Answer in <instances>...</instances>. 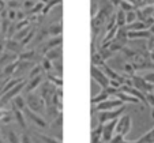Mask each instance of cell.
<instances>
[{
	"mask_svg": "<svg viewBox=\"0 0 154 143\" xmlns=\"http://www.w3.org/2000/svg\"><path fill=\"white\" fill-rule=\"evenodd\" d=\"M117 120H119V119H117ZM117 120H113V121H109V123H105V124H102L101 143H109L112 140V138L115 136V131H116Z\"/></svg>",
	"mask_w": 154,
	"mask_h": 143,
	"instance_id": "10",
	"label": "cell"
},
{
	"mask_svg": "<svg viewBox=\"0 0 154 143\" xmlns=\"http://www.w3.org/2000/svg\"><path fill=\"white\" fill-rule=\"evenodd\" d=\"M124 142H125V136H123L122 134H116L109 143H124Z\"/></svg>",
	"mask_w": 154,
	"mask_h": 143,
	"instance_id": "40",
	"label": "cell"
},
{
	"mask_svg": "<svg viewBox=\"0 0 154 143\" xmlns=\"http://www.w3.org/2000/svg\"><path fill=\"white\" fill-rule=\"evenodd\" d=\"M22 50H23V47L20 45V42L12 40V38H8V40H6V52L14 53V55L19 56L20 53H22Z\"/></svg>",
	"mask_w": 154,
	"mask_h": 143,
	"instance_id": "13",
	"label": "cell"
},
{
	"mask_svg": "<svg viewBox=\"0 0 154 143\" xmlns=\"http://www.w3.org/2000/svg\"><path fill=\"white\" fill-rule=\"evenodd\" d=\"M4 2H6V3H8V2H11V0H4Z\"/></svg>",
	"mask_w": 154,
	"mask_h": 143,
	"instance_id": "57",
	"label": "cell"
},
{
	"mask_svg": "<svg viewBox=\"0 0 154 143\" xmlns=\"http://www.w3.org/2000/svg\"><path fill=\"white\" fill-rule=\"evenodd\" d=\"M115 97H116L119 101H122L123 104H140L139 99H137L135 97L130 96V94L124 93V91H120V90L115 94Z\"/></svg>",
	"mask_w": 154,
	"mask_h": 143,
	"instance_id": "16",
	"label": "cell"
},
{
	"mask_svg": "<svg viewBox=\"0 0 154 143\" xmlns=\"http://www.w3.org/2000/svg\"><path fill=\"white\" fill-rule=\"evenodd\" d=\"M150 60H151V63L154 64V52H151V53H150Z\"/></svg>",
	"mask_w": 154,
	"mask_h": 143,
	"instance_id": "52",
	"label": "cell"
},
{
	"mask_svg": "<svg viewBox=\"0 0 154 143\" xmlns=\"http://www.w3.org/2000/svg\"><path fill=\"white\" fill-rule=\"evenodd\" d=\"M124 111H125V105H123L117 109H113V111L101 112V113H98L97 119H98V123L102 126L105 123H109V121H113V120L120 119V117L123 116V113H124Z\"/></svg>",
	"mask_w": 154,
	"mask_h": 143,
	"instance_id": "4",
	"label": "cell"
},
{
	"mask_svg": "<svg viewBox=\"0 0 154 143\" xmlns=\"http://www.w3.org/2000/svg\"><path fill=\"white\" fill-rule=\"evenodd\" d=\"M104 63H106V61L104 60V59L101 57V55H100L98 52L93 53L91 55V65H96V67H101Z\"/></svg>",
	"mask_w": 154,
	"mask_h": 143,
	"instance_id": "26",
	"label": "cell"
},
{
	"mask_svg": "<svg viewBox=\"0 0 154 143\" xmlns=\"http://www.w3.org/2000/svg\"><path fill=\"white\" fill-rule=\"evenodd\" d=\"M33 7H34V2L33 0H25V2H22V8L23 10H30L32 11Z\"/></svg>",
	"mask_w": 154,
	"mask_h": 143,
	"instance_id": "43",
	"label": "cell"
},
{
	"mask_svg": "<svg viewBox=\"0 0 154 143\" xmlns=\"http://www.w3.org/2000/svg\"><path fill=\"white\" fill-rule=\"evenodd\" d=\"M44 6H45V4H42V3H41V2H38L37 4H34V7H33V8H32V11H30V14H38V12H42Z\"/></svg>",
	"mask_w": 154,
	"mask_h": 143,
	"instance_id": "38",
	"label": "cell"
},
{
	"mask_svg": "<svg viewBox=\"0 0 154 143\" xmlns=\"http://www.w3.org/2000/svg\"><path fill=\"white\" fill-rule=\"evenodd\" d=\"M12 109H17V111H20L23 112L25 109H26V99H25V97L20 94V96L15 97L14 99H12Z\"/></svg>",
	"mask_w": 154,
	"mask_h": 143,
	"instance_id": "21",
	"label": "cell"
},
{
	"mask_svg": "<svg viewBox=\"0 0 154 143\" xmlns=\"http://www.w3.org/2000/svg\"><path fill=\"white\" fill-rule=\"evenodd\" d=\"M153 93H154V89H153Z\"/></svg>",
	"mask_w": 154,
	"mask_h": 143,
	"instance_id": "58",
	"label": "cell"
},
{
	"mask_svg": "<svg viewBox=\"0 0 154 143\" xmlns=\"http://www.w3.org/2000/svg\"><path fill=\"white\" fill-rule=\"evenodd\" d=\"M44 57L48 59V60H51V61L60 60V59H61V47L55 48V49H49V50H47Z\"/></svg>",
	"mask_w": 154,
	"mask_h": 143,
	"instance_id": "20",
	"label": "cell"
},
{
	"mask_svg": "<svg viewBox=\"0 0 154 143\" xmlns=\"http://www.w3.org/2000/svg\"><path fill=\"white\" fill-rule=\"evenodd\" d=\"M125 85L127 86H132V87H135L137 90L142 91L143 94H147V93H153V89L154 86L151 85V83H149L147 81H145V78L143 76H139V75H132L127 79H125Z\"/></svg>",
	"mask_w": 154,
	"mask_h": 143,
	"instance_id": "1",
	"label": "cell"
},
{
	"mask_svg": "<svg viewBox=\"0 0 154 143\" xmlns=\"http://www.w3.org/2000/svg\"><path fill=\"white\" fill-rule=\"evenodd\" d=\"M44 79H45V75H44V74L42 75L35 76V78H33V79H26V86H25V89H23L22 96H26V94L33 93L35 89H38L44 83Z\"/></svg>",
	"mask_w": 154,
	"mask_h": 143,
	"instance_id": "11",
	"label": "cell"
},
{
	"mask_svg": "<svg viewBox=\"0 0 154 143\" xmlns=\"http://www.w3.org/2000/svg\"><path fill=\"white\" fill-rule=\"evenodd\" d=\"M7 140H8V143H20V138L18 136L17 132L12 131V129L7 131Z\"/></svg>",
	"mask_w": 154,
	"mask_h": 143,
	"instance_id": "34",
	"label": "cell"
},
{
	"mask_svg": "<svg viewBox=\"0 0 154 143\" xmlns=\"http://www.w3.org/2000/svg\"><path fill=\"white\" fill-rule=\"evenodd\" d=\"M97 52L101 55V57L104 59L105 61H106L109 57H112V56H113V52H112V50H109L108 48H101V49H98Z\"/></svg>",
	"mask_w": 154,
	"mask_h": 143,
	"instance_id": "36",
	"label": "cell"
},
{
	"mask_svg": "<svg viewBox=\"0 0 154 143\" xmlns=\"http://www.w3.org/2000/svg\"><path fill=\"white\" fill-rule=\"evenodd\" d=\"M7 7H8V10H17L18 11V8L22 7V3H19L18 0H11V2L7 3Z\"/></svg>",
	"mask_w": 154,
	"mask_h": 143,
	"instance_id": "37",
	"label": "cell"
},
{
	"mask_svg": "<svg viewBox=\"0 0 154 143\" xmlns=\"http://www.w3.org/2000/svg\"><path fill=\"white\" fill-rule=\"evenodd\" d=\"M12 113L15 114V120H17V123L19 124V127H22L23 129L27 128V124H26V120H25V113L23 112H20V111H17V109H12Z\"/></svg>",
	"mask_w": 154,
	"mask_h": 143,
	"instance_id": "23",
	"label": "cell"
},
{
	"mask_svg": "<svg viewBox=\"0 0 154 143\" xmlns=\"http://www.w3.org/2000/svg\"><path fill=\"white\" fill-rule=\"evenodd\" d=\"M20 143H34V142H33L32 138H30L29 135H27L26 132H25V134L20 135Z\"/></svg>",
	"mask_w": 154,
	"mask_h": 143,
	"instance_id": "45",
	"label": "cell"
},
{
	"mask_svg": "<svg viewBox=\"0 0 154 143\" xmlns=\"http://www.w3.org/2000/svg\"><path fill=\"white\" fill-rule=\"evenodd\" d=\"M60 3H61V0H49V2H48V3L44 6V10H42V12H41V14H42V15H47L48 12H49L53 8V7H56L57 4H60Z\"/></svg>",
	"mask_w": 154,
	"mask_h": 143,
	"instance_id": "28",
	"label": "cell"
},
{
	"mask_svg": "<svg viewBox=\"0 0 154 143\" xmlns=\"http://www.w3.org/2000/svg\"><path fill=\"white\" fill-rule=\"evenodd\" d=\"M123 105H124V104H123L122 101H119L117 98H112V99L109 98V99H106V101L98 104V105L93 106V112H98V113H101V112L113 111V109H117Z\"/></svg>",
	"mask_w": 154,
	"mask_h": 143,
	"instance_id": "6",
	"label": "cell"
},
{
	"mask_svg": "<svg viewBox=\"0 0 154 143\" xmlns=\"http://www.w3.org/2000/svg\"><path fill=\"white\" fill-rule=\"evenodd\" d=\"M4 50H6V41L0 40V53H3Z\"/></svg>",
	"mask_w": 154,
	"mask_h": 143,
	"instance_id": "50",
	"label": "cell"
},
{
	"mask_svg": "<svg viewBox=\"0 0 154 143\" xmlns=\"http://www.w3.org/2000/svg\"><path fill=\"white\" fill-rule=\"evenodd\" d=\"M117 91H119V90L111 87V86H109V87H106V89H101V91H100V93H97L96 96L91 97V99H90L91 105L96 106V105H98V104H101V102L106 101V99H109V97L115 96Z\"/></svg>",
	"mask_w": 154,
	"mask_h": 143,
	"instance_id": "9",
	"label": "cell"
},
{
	"mask_svg": "<svg viewBox=\"0 0 154 143\" xmlns=\"http://www.w3.org/2000/svg\"><path fill=\"white\" fill-rule=\"evenodd\" d=\"M146 99H147L149 108H154V93H147L146 94Z\"/></svg>",
	"mask_w": 154,
	"mask_h": 143,
	"instance_id": "44",
	"label": "cell"
},
{
	"mask_svg": "<svg viewBox=\"0 0 154 143\" xmlns=\"http://www.w3.org/2000/svg\"><path fill=\"white\" fill-rule=\"evenodd\" d=\"M115 19H116V26L117 27H125V12L122 10H117V12L115 14Z\"/></svg>",
	"mask_w": 154,
	"mask_h": 143,
	"instance_id": "25",
	"label": "cell"
},
{
	"mask_svg": "<svg viewBox=\"0 0 154 143\" xmlns=\"http://www.w3.org/2000/svg\"><path fill=\"white\" fill-rule=\"evenodd\" d=\"M2 96H3V93H2V89H0V98H2Z\"/></svg>",
	"mask_w": 154,
	"mask_h": 143,
	"instance_id": "55",
	"label": "cell"
},
{
	"mask_svg": "<svg viewBox=\"0 0 154 143\" xmlns=\"http://www.w3.org/2000/svg\"><path fill=\"white\" fill-rule=\"evenodd\" d=\"M0 78H2V68H0ZM0 81H2V79H0Z\"/></svg>",
	"mask_w": 154,
	"mask_h": 143,
	"instance_id": "56",
	"label": "cell"
},
{
	"mask_svg": "<svg viewBox=\"0 0 154 143\" xmlns=\"http://www.w3.org/2000/svg\"><path fill=\"white\" fill-rule=\"evenodd\" d=\"M109 3L112 4V7H119L120 3H122V0H109Z\"/></svg>",
	"mask_w": 154,
	"mask_h": 143,
	"instance_id": "49",
	"label": "cell"
},
{
	"mask_svg": "<svg viewBox=\"0 0 154 143\" xmlns=\"http://www.w3.org/2000/svg\"><path fill=\"white\" fill-rule=\"evenodd\" d=\"M139 139L142 140L143 143H154V127L150 129V131L146 132L145 135L139 136Z\"/></svg>",
	"mask_w": 154,
	"mask_h": 143,
	"instance_id": "30",
	"label": "cell"
},
{
	"mask_svg": "<svg viewBox=\"0 0 154 143\" xmlns=\"http://www.w3.org/2000/svg\"><path fill=\"white\" fill-rule=\"evenodd\" d=\"M18 65H19V59H18L17 61H14V63H11V64L6 65V67L2 70V78L0 79L14 78L15 72H17V70H18Z\"/></svg>",
	"mask_w": 154,
	"mask_h": 143,
	"instance_id": "14",
	"label": "cell"
},
{
	"mask_svg": "<svg viewBox=\"0 0 154 143\" xmlns=\"http://www.w3.org/2000/svg\"><path fill=\"white\" fill-rule=\"evenodd\" d=\"M23 97H25V99H26V108H29L32 112L40 114V116H42V114L45 113V102H44V99L40 97V94L30 93Z\"/></svg>",
	"mask_w": 154,
	"mask_h": 143,
	"instance_id": "2",
	"label": "cell"
},
{
	"mask_svg": "<svg viewBox=\"0 0 154 143\" xmlns=\"http://www.w3.org/2000/svg\"><path fill=\"white\" fill-rule=\"evenodd\" d=\"M151 33L147 29L138 30V32H128V40H149Z\"/></svg>",
	"mask_w": 154,
	"mask_h": 143,
	"instance_id": "17",
	"label": "cell"
},
{
	"mask_svg": "<svg viewBox=\"0 0 154 143\" xmlns=\"http://www.w3.org/2000/svg\"><path fill=\"white\" fill-rule=\"evenodd\" d=\"M10 113H11V111H8V109H6V108H0V121H3L4 117Z\"/></svg>",
	"mask_w": 154,
	"mask_h": 143,
	"instance_id": "47",
	"label": "cell"
},
{
	"mask_svg": "<svg viewBox=\"0 0 154 143\" xmlns=\"http://www.w3.org/2000/svg\"><path fill=\"white\" fill-rule=\"evenodd\" d=\"M40 65H41V68H42L44 72H47V74L52 72V70H53V67H52V61L48 60V59H45V57H44L42 60L40 61Z\"/></svg>",
	"mask_w": 154,
	"mask_h": 143,
	"instance_id": "27",
	"label": "cell"
},
{
	"mask_svg": "<svg viewBox=\"0 0 154 143\" xmlns=\"http://www.w3.org/2000/svg\"><path fill=\"white\" fill-rule=\"evenodd\" d=\"M124 143H143L140 139H137V140H125Z\"/></svg>",
	"mask_w": 154,
	"mask_h": 143,
	"instance_id": "51",
	"label": "cell"
},
{
	"mask_svg": "<svg viewBox=\"0 0 154 143\" xmlns=\"http://www.w3.org/2000/svg\"><path fill=\"white\" fill-rule=\"evenodd\" d=\"M119 8L122 10V11H124V12H130V11L137 10L134 6H132V3H131V2H128V0H122V3H120Z\"/></svg>",
	"mask_w": 154,
	"mask_h": 143,
	"instance_id": "33",
	"label": "cell"
},
{
	"mask_svg": "<svg viewBox=\"0 0 154 143\" xmlns=\"http://www.w3.org/2000/svg\"><path fill=\"white\" fill-rule=\"evenodd\" d=\"M123 71H124V72L128 75V78H130V76H132V75H135V72H137L134 64H132L131 61H125L124 65H123Z\"/></svg>",
	"mask_w": 154,
	"mask_h": 143,
	"instance_id": "29",
	"label": "cell"
},
{
	"mask_svg": "<svg viewBox=\"0 0 154 143\" xmlns=\"http://www.w3.org/2000/svg\"><path fill=\"white\" fill-rule=\"evenodd\" d=\"M56 90H57V87H56L55 85H52V83H49V82H44L42 85H41L40 97L44 99L45 106L51 105V102H52V97H53V94L56 93Z\"/></svg>",
	"mask_w": 154,
	"mask_h": 143,
	"instance_id": "5",
	"label": "cell"
},
{
	"mask_svg": "<svg viewBox=\"0 0 154 143\" xmlns=\"http://www.w3.org/2000/svg\"><path fill=\"white\" fill-rule=\"evenodd\" d=\"M143 78H145V81H147L149 83H151V85L154 86V72H147L143 75Z\"/></svg>",
	"mask_w": 154,
	"mask_h": 143,
	"instance_id": "46",
	"label": "cell"
},
{
	"mask_svg": "<svg viewBox=\"0 0 154 143\" xmlns=\"http://www.w3.org/2000/svg\"><path fill=\"white\" fill-rule=\"evenodd\" d=\"M61 44H63L61 35H59V37H51L49 40L47 41V44H45V52L49 49H55V48L61 47Z\"/></svg>",
	"mask_w": 154,
	"mask_h": 143,
	"instance_id": "19",
	"label": "cell"
},
{
	"mask_svg": "<svg viewBox=\"0 0 154 143\" xmlns=\"http://www.w3.org/2000/svg\"><path fill=\"white\" fill-rule=\"evenodd\" d=\"M42 74H44V71H42V68H41V65L40 64H34L32 67V70H30L29 76H27V78L33 79V78H35V76H38V75H42Z\"/></svg>",
	"mask_w": 154,
	"mask_h": 143,
	"instance_id": "31",
	"label": "cell"
},
{
	"mask_svg": "<svg viewBox=\"0 0 154 143\" xmlns=\"http://www.w3.org/2000/svg\"><path fill=\"white\" fill-rule=\"evenodd\" d=\"M132 128V119H131L130 114H123L119 120H117L116 124V134H122L123 136L128 134Z\"/></svg>",
	"mask_w": 154,
	"mask_h": 143,
	"instance_id": "8",
	"label": "cell"
},
{
	"mask_svg": "<svg viewBox=\"0 0 154 143\" xmlns=\"http://www.w3.org/2000/svg\"><path fill=\"white\" fill-rule=\"evenodd\" d=\"M47 82L55 85L56 87H63V79H61V76H56V74H53V72L47 74Z\"/></svg>",
	"mask_w": 154,
	"mask_h": 143,
	"instance_id": "24",
	"label": "cell"
},
{
	"mask_svg": "<svg viewBox=\"0 0 154 143\" xmlns=\"http://www.w3.org/2000/svg\"><path fill=\"white\" fill-rule=\"evenodd\" d=\"M40 2H41V3H42V4H47L48 2H49V0H40Z\"/></svg>",
	"mask_w": 154,
	"mask_h": 143,
	"instance_id": "54",
	"label": "cell"
},
{
	"mask_svg": "<svg viewBox=\"0 0 154 143\" xmlns=\"http://www.w3.org/2000/svg\"><path fill=\"white\" fill-rule=\"evenodd\" d=\"M33 37H34V33H33V32H30L29 34H27L26 37L23 38V40L20 41V45H22V47L25 48V47H26V45H27V44H29V42H30V41H32V38H33Z\"/></svg>",
	"mask_w": 154,
	"mask_h": 143,
	"instance_id": "42",
	"label": "cell"
},
{
	"mask_svg": "<svg viewBox=\"0 0 154 143\" xmlns=\"http://www.w3.org/2000/svg\"><path fill=\"white\" fill-rule=\"evenodd\" d=\"M6 7H7V3L4 2V0H0V14L6 10Z\"/></svg>",
	"mask_w": 154,
	"mask_h": 143,
	"instance_id": "48",
	"label": "cell"
},
{
	"mask_svg": "<svg viewBox=\"0 0 154 143\" xmlns=\"http://www.w3.org/2000/svg\"><path fill=\"white\" fill-rule=\"evenodd\" d=\"M34 135L37 136V139L40 140L41 143H61L60 139H56V138L45 135V134H40V132H37V131L34 132Z\"/></svg>",
	"mask_w": 154,
	"mask_h": 143,
	"instance_id": "22",
	"label": "cell"
},
{
	"mask_svg": "<svg viewBox=\"0 0 154 143\" xmlns=\"http://www.w3.org/2000/svg\"><path fill=\"white\" fill-rule=\"evenodd\" d=\"M52 67H53V70L57 72V75L61 76V72H63V61H61V59H60V60L52 61ZM56 72H55V74H56Z\"/></svg>",
	"mask_w": 154,
	"mask_h": 143,
	"instance_id": "35",
	"label": "cell"
},
{
	"mask_svg": "<svg viewBox=\"0 0 154 143\" xmlns=\"http://www.w3.org/2000/svg\"><path fill=\"white\" fill-rule=\"evenodd\" d=\"M138 20V17H137V10L134 11H130V12H125V25L130 26L131 23H134Z\"/></svg>",
	"mask_w": 154,
	"mask_h": 143,
	"instance_id": "32",
	"label": "cell"
},
{
	"mask_svg": "<svg viewBox=\"0 0 154 143\" xmlns=\"http://www.w3.org/2000/svg\"><path fill=\"white\" fill-rule=\"evenodd\" d=\"M150 116H151V119L154 120V108H151V112H150Z\"/></svg>",
	"mask_w": 154,
	"mask_h": 143,
	"instance_id": "53",
	"label": "cell"
},
{
	"mask_svg": "<svg viewBox=\"0 0 154 143\" xmlns=\"http://www.w3.org/2000/svg\"><path fill=\"white\" fill-rule=\"evenodd\" d=\"M17 60H18V55H14V53H10L4 50L3 53H0V68L3 70L6 65L11 64V63H14Z\"/></svg>",
	"mask_w": 154,
	"mask_h": 143,
	"instance_id": "15",
	"label": "cell"
},
{
	"mask_svg": "<svg viewBox=\"0 0 154 143\" xmlns=\"http://www.w3.org/2000/svg\"><path fill=\"white\" fill-rule=\"evenodd\" d=\"M23 113H25V116H26L27 119H30L33 123H34V126L40 127V128H47V127H48V123L42 119V116H40V114H37V113H34V112H32L29 108L25 109Z\"/></svg>",
	"mask_w": 154,
	"mask_h": 143,
	"instance_id": "12",
	"label": "cell"
},
{
	"mask_svg": "<svg viewBox=\"0 0 154 143\" xmlns=\"http://www.w3.org/2000/svg\"><path fill=\"white\" fill-rule=\"evenodd\" d=\"M47 32H48V35H51V37H59V35H61V32H63L61 20H59L57 23H52L47 29Z\"/></svg>",
	"mask_w": 154,
	"mask_h": 143,
	"instance_id": "18",
	"label": "cell"
},
{
	"mask_svg": "<svg viewBox=\"0 0 154 143\" xmlns=\"http://www.w3.org/2000/svg\"><path fill=\"white\" fill-rule=\"evenodd\" d=\"M7 19H8L11 23L14 20H17V10H7Z\"/></svg>",
	"mask_w": 154,
	"mask_h": 143,
	"instance_id": "39",
	"label": "cell"
},
{
	"mask_svg": "<svg viewBox=\"0 0 154 143\" xmlns=\"http://www.w3.org/2000/svg\"><path fill=\"white\" fill-rule=\"evenodd\" d=\"M90 75H91V79L96 82L97 85L101 86V89L109 87V79H108V76L105 75V74L102 72V71L100 70L98 67H96V65H91Z\"/></svg>",
	"mask_w": 154,
	"mask_h": 143,
	"instance_id": "7",
	"label": "cell"
},
{
	"mask_svg": "<svg viewBox=\"0 0 154 143\" xmlns=\"http://www.w3.org/2000/svg\"><path fill=\"white\" fill-rule=\"evenodd\" d=\"M146 41H147V45H146V47H147V52L149 53L154 52V35L151 34L150 38H149V40H146Z\"/></svg>",
	"mask_w": 154,
	"mask_h": 143,
	"instance_id": "41",
	"label": "cell"
},
{
	"mask_svg": "<svg viewBox=\"0 0 154 143\" xmlns=\"http://www.w3.org/2000/svg\"><path fill=\"white\" fill-rule=\"evenodd\" d=\"M25 86H26V79H25L23 82H20L19 85H17L15 87H12L11 90H8L7 93H4L3 96H2V98H0V108H6L10 102H12V99H14L15 97L20 96V93H23Z\"/></svg>",
	"mask_w": 154,
	"mask_h": 143,
	"instance_id": "3",
	"label": "cell"
}]
</instances>
